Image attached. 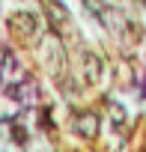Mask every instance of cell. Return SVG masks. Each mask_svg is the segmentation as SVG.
Masks as SVG:
<instances>
[{
    "mask_svg": "<svg viewBox=\"0 0 146 152\" xmlns=\"http://www.w3.org/2000/svg\"><path fill=\"white\" fill-rule=\"evenodd\" d=\"M96 128H99V119H96L93 113H84V116L78 119V131H81V134L90 137V134H96Z\"/></svg>",
    "mask_w": 146,
    "mask_h": 152,
    "instance_id": "obj_1",
    "label": "cell"
}]
</instances>
